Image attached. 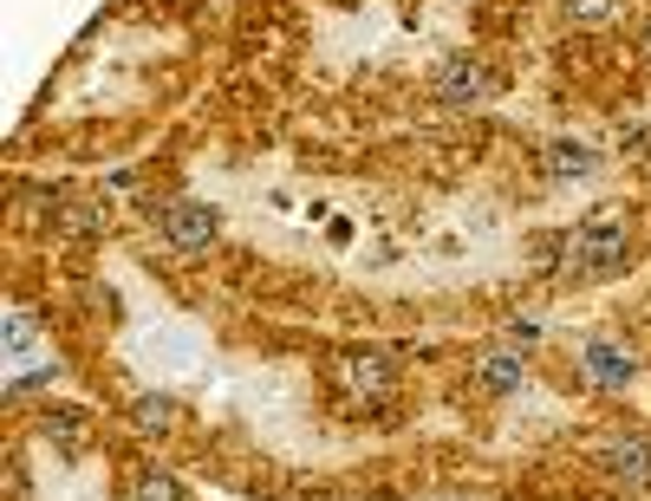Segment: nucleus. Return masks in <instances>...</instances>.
<instances>
[{
  "instance_id": "7",
  "label": "nucleus",
  "mask_w": 651,
  "mask_h": 501,
  "mask_svg": "<svg viewBox=\"0 0 651 501\" xmlns=\"http://www.w3.org/2000/svg\"><path fill=\"white\" fill-rule=\"evenodd\" d=\"M339 378H346L359 398H385V391H391V359H385V352H346V359H339Z\"/></svg>"
},
{
  "instance_id": "8",
  "label": "nucleus",
  "mask_w": 651,
  "mask_h": 501,
  "mask_svg": "<svg viewBox=\"0 0 651 501\" xmlns=\"http://www.w3.org/2000/svg\"><path fill=\"white\" fill-rule=\"evenodd\" d=\"M574 248H580L587 261L613 267V261H619V248H626V222H619V215H593V222L574 235Z\"/></svg>"
},
{
  "instance_id": "11",
  "label": "nucleus",
  "mask_w": 651,
  "mask_h": 501,
  "mask_svg": "<svg viewBox=\"0 0 651 501\" xmlns=\"http://www.w3.org/2000/svg\"><path fill=\"white\" fill-rule=\"evenodd\" d=\"M130 501H183V489H176L163 469H143V476H137V489H130Z\"/></svg>"
},
{
  "instance_id": "4",
  "label": "nucleus",
  "mask_w": 651,
  "mask_h": 501,
  "mask_svg": "<svg viewBox=\"0 0 651 501\" xmlns=\"http://www.w3.org/2000/svg\"><path fill=\"white\" fill-rule=\"evenodd\" d=\"M522 378H528V365H522V352H509V346H489V352L476 359V385H483L489 398H515Z\"/></svg>"
},
{
  "instance_id": "2",
  "label": "nucleus",
  "mask_w": 651,
  "mask_h": 501,
  "mask_svg": "<svg viewBox=\"0 0 651 501\" xmlns=\"http://www.w3.org/2000/svg\"><path fill=\"white\" fill-rule=\"evenodd\" d=\"M580 365H587V378H600V385H613V391H626V385L639 378V359H633V346H619V339H587Z\"/></svg>"
},
{
  "instance_id": "10",
  "label": "nucleus",
  "mask_w": 651,
  "mask_h": 501,
  "mask_svg": "<svg viewBox=\"0 0 651 501\" xmlns=\"http://www.w3.org/2000/svg\"><path fill=\"white\" fill-rule=\"evenodd\" d=\"M176 417H183V411H176V398H170V391H143V398L130 404V424H137L143 437H170V430H176Z\"/></svg>"
},
{
  "instance_id": "14",
  "label": "nucleus",
  "mask_w": 651,
  "mask_h": 501,
  "mask_svg": "<svg viewBox=\"0 0 651 501\" xmlns=\"http://www.w3.org/2000/svg\"><path fill=\"white\" fill-rule=\"evenodd\" d=\"M646 52H651V26H646Z\"/></svg>"
},
{
  "instance_id": "6",
  "label": "nucleus",
  "mask_w": 651,
  "mask_h": 501,
  "mask_svg": "<svg viewBox=\"0 0 651 501\" xmlns=\"http://www.w3.org/2000/svg\"><path fill=\"white\" fill-rule=\"evenodd\" d=\"M143 359L163 365V372H189L196 365V333L189 326H157V333H143Z\"/></svg>"
},
{
  "instance_id": "1",
  "label": "nucleus",
  "mask_w": 651,
  "mask_h": 501,
  "mask_svg": "<svg viewBox=\"0 0 651 501\" xmlns=\"http://www.w3.org/2000/svg\"><path fill=\"white\" fill-rule=\"evenodd\" d=\"M215 235H222V215H215L209 202H170V209H163V241H170V248L202 254V248H215Z\"/></svg>"
},
{
  "instance_id": "13",
  "label": "nucleus",
  "mask_w": 651,
  "mask_h": 501,
  "mask_svg": "<svg viewBox=\"0 0 651 501\" xmlns=\"http://www.w3.org/2000/svg\"><path fill=\"white\" fill-rule=\"evenodd\" d=\"M567 13H574L580 26H606V20L619 13V0H567Z\"/></svg>"
},
{
  "instance_id": "9",
  "label": "nucleus",
  "mask_w": 651,
  "mask_h": 501,
  "mask_svg": "<svg viewBox=\"0 0 651 501\" xmlns=\"http://www.w3.org/2000/svg\"><path fill=\"white\" fill-rule=\"evenodd\" d=\"M593 163H600V156H593V150H587L580 137H554V143H548V176H554V183L593 176Z\"/></svg>"
},
{
  "instance_id": "3",
  "label": "nucleus",
  "mask_w": 651,
  "mask_h": 501,
  "mask_svg": "<svg viewBox=\"0 0 651 501\" xmlns=\"http://www.w3.org/2000/svg\"><path fill=\"white\" fill-rule=\"evenodd\" d=\"M600 456H606V469H613L626 489H651V443L646 437H606Z\"/></svg>"
},
{
  "instance_id": "5",
  "label": "nucleus",
  "mask_w": 651,
  "mask_h": 501,
  "mask_svg": "<svg viewBox=\"0 0 651 501\" xmlns=\"http://www.w3.org/2000/svg\"><path fill=\"white\" fill-rule=\"evenodd\" d=\"M437 98H443V104H483V98H489V72H483L476 59H450V65L437 72Z\"/></svg>"
},
{
  "instance_id": "12",
  "label": "nucleus",
  "mask_w": 651,
  "mask_h": 501,
  "mask_svg": "<svg viewBox=\"0 0 651 501\" xmlns=\"http://www.w3.org/2000/svg\"><path fill=\"white\" fill-rule=\"evenodd\" d=\"M7 359H33V320L26 313H7Z\"/></svg>"
}]
</instances>
